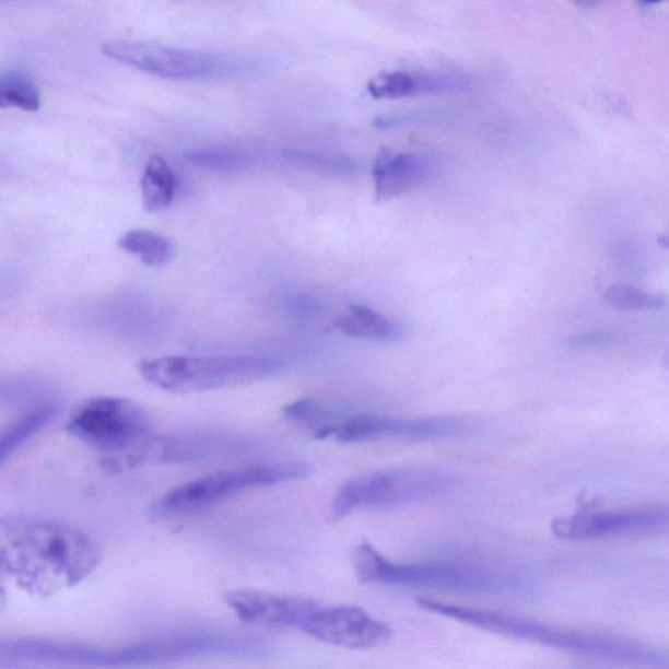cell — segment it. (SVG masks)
Wrapping results in <instances>:
<instances>
[{"instance_id":"6da1fadb","label":"cell","mask_w":669,"mask_h":669,"mask_svg":"<svg viewBox=\"0 0 669 669\" xmlns=\"http://www.w3.org/2000/svg\"><path fill=\"white\" fill-rule=\"evenodd\" d=\"M102 550L78 527L35 517L0 518V591L7 582L35 597H51L90 577Z\"/></svg>"},{"instance_id":"7a4b0ae2","label":"cell","mask_w":669,"mask_h":669,"mask_svg":"<svg viewBox=\"0 0 669 669\" xmlns=\"http://www.w3.org/2000/svg\"><path fill=\"white\" fill-rule=\"evenodd\" d=\"M416 606L426 612L478 627L480 631L585 657L624 661L635 666H668L667 654L658 648L618 635L571 631L517 615L478 610L430 598H419Z\"/></svg>"},{"instance_id":"5b68a950","label":"cell","mask_w":669,"mask_h":669,"mask_svg":"<svg viewBox=\"0 0 669 669\" xmlns=\"http://www.w3.org/2000/svg\"><path fill=\"white\" fill-rule=\"evenodd\" d=\"M354 574L364 585L433 588L459 594L502 595L513 584L504 575L465 565L400 564L361 541L352 551Z\"/></svg>"},{"instance_id":"e0dca14e","label":"cell","mask_w":669,"mask_h":669,"mask_svg":"<svg viewBox=\"0 0 669 669\" xmlns=\"http://www.w3.org/2000/svg\"><path fill=\"white\" fill-rule=\"evenodd\" d=\"M334 327L347 337L372 341H398L406 337V327L371 307L353 305L337 319Z\"/></svg>"},{"instance_id":"44dd1931","label":"cell","mask_w":669,"mask_h":669,"mask_svg":"<svg viewBox=\"0 0 669 669\" xmlns=\"http://www.w3.org/2000/svg\"><path fill=\"white\" fill-rule=\"evenodd\" d=\"M42 92L28 75L20 71L0 73V109L32 113L42 108Z\"/></svg>"},{"instance_id":"8992f818","label":"cell","mask_w":669,"mask_h":669,"mask_svg":"<svg viewBox=\"0 0 669 669\" xmlns=\"http://www.w3.org/2000/svg\"><path fill=\"white\" fill-rule=\"evenodd\" d=\"M283 369L281 361L260 356H166L139 364L146 383L172 394L233 389L269 379Z\"/></svg>"},{"instance_id":"3957f363","label":"cell","mask_w":669,"mask_h":669,"mask_svg":"<svg viewBox=\"0 0 669 669\" xmlns=\"http://www.w3.org/2000/svg\"><path fill=\"white\" fill-rule=\"evenodd\" d=\"M224 600L246 624L292 629L326 645L350 647L360 633V614L354 606L325 605L296 595L249 588L226 592Z\"/></svg>"},{"instance_id":"7402d4cb","label":"cell","mask_w":669,"mask_h":669,"mask_svg":"<svg viewBox=\"0 0 669 669\" xmlns=\"http://www.w3.org/2000/svg\"><path fill=\"white\" fill-rule=\"evenodd\" d=\"M184 157L192 165L215 172L243 171L251 164L249 153L233 149H218V146L187 151Z\"/></svg>"},{"instance_id":"ac0fdd59","label":"cell","mask_w":669,"mask_h":669,"mask_svg":"<svg viewBox=\"0 0 669 669\" xmlns=\"http://www.w3.org/2000/svg\"><path fill=\"white\" fill-rule=\"evenodd\" d=\"M58 408L44 404L23 414L11 423L0 425V466L56 418Z\"/></svg>"},{"instance_id":"d6986e66","label":"cell","mask_w":669,"mask_h":669,"mask_svg":"<svg viewBox=\"0 0 669 669\" xmlns=\"http://www.w3.org/2000/svg\"><path fill=\"white\" fill-rule=\"evenodd\" d=\"M140 187L145 211H164L176 197L177 177L163 157L152 156L145 164Z\"/></svg>"},{"instance_id":"9c48e42d","label":"cell","mask_w":669,"mask_h":669,"mask_svg":"<svg viewBox=\"0 0 669 669\" xmlns=\"http://www.w3.org/2000/svg\"><path fill=\"white\" fill-rule=\"evenodd\" d=\"M66 431L98 451L126 457L152 436V421L136 401L96 397L86 399L72 411Z\"/></svg>"},{"instance_id":"d4e9b609","label":"cell","mask_w":669,"mask_h":669,"mask_svg":"<svg viewBox=\"0 0 669 669\" xmlns=\"http://www.w3.org/2000/svg\"><path fill=\"white\" fill-rule=\"evenodd\" d=\"M620 341V333L613 331H594L578 334L568 340L574 350H595V348L610 347Z\"/></svg>"},{"instance_id":"484cf974","label":"cell","mask_w":669,"mask_h":669,"mask_svg":"<svg viewBox=\"0 0 669 669\" xmlns=\"http://www.w3.org/2000/svg\"><path fill=\"white\" fill-rule=\"evenodd\" d=\"M575 2H578L579 4L585 7H590L600 2V0H575Z\"/></svg>"},{"instance_id":"cb8c5ba5","label":"cell","mask_w":669,"mask_h":669,"mask_svg":"<svg viewBox=\"0 0 669 669\" xmlns=\"http://www.w3.org/2000/svg\"><path fill=\"white\" fill-rule=\"evenodd\" d=\"M285 157L290 160V162L312 166L314 169L319 171L352 173L354 169H356V166H354L351 160L339 156L324 155V153L286 151Z\"/></svg>"},{"instance_id":"83f0119b","label":"cell","mask_w":669,"mask_h":669,"mask_svg":"<svg viewBox=\"0 0 669 669\" xmlns=\"http://www.w3.org/2000/svg\"><path fill=\"white\" fill-rule=\"evenodd\" d=\"M3 2H11V0H0V3H3Z\"/></svg>"},{"instance_id":"7c38bea8","label":"cell","mask_w":669,"mask_h":669,"mask_svg":"<svg viewBox=\"0 0 669 669\" xmlns=\"http://www.w3.org/2000/svg\"><path fill=\"white\" fill-rule=\"evenodd\" d=\"M263 451L259 439L231 433H183L152 436L126 455L130 467L143 463L186 465L249 457Z\"/></svg>"},{"instance_id":"4316f807","label":"cell","mask_w":669,"mask_h":669,"mask_svg":"<svg viewBox=\"0 0 669 669\" xmlns=\"http://www.w3.org/2000/svg\"><path fill=\"white\" fill-rule=\"evenodd\" d=\"M641 2H644L646 4H658L665 2V0H641Z\"/></svg>"},{"instance_id":"ba28073f","label":"cell","mask_w":669,"mask_h":669,"mask_svg":"<svg viewBox=\"0 0 669 669\" xmlns=\"http://www.w3.org/2000/svg\"><path fill=\"white\" fill-rule=\"evenodd\" d=\"M454 486L451 474L427 468H391L367 472L340 486L332 500V518L341 520L367 508L418 504L443 496Z\"/></svg>"},{"instance_id":"4fadbf2b","label":"cell","mask_w":669,"mask_h":669,"mask_svg":"<svg viewBox=\"0 0 669 669\" xmlns=\"http://www.w3.org/2000/svg\"><path fill=\"white\" fill-rule=\"evenodd\" d=\"M666 506L619 508V510H584L552 520L554 537L567 541L595 540L621 535L667 531Z\"/></svg>"},{"instance_id":"30bf717a","label":"cell","mask_w":669,"mask_h":669,"mask_svg":"<svg viewBox=\"0 0 669 669\" xmlns=\"http://www.w3.org/2000/svg\"><path fill=\"white\" fill-rule=\"evenodd\" d=\"M269 644L254 635L222 631H187L157 635L133 644L114 647V667L165 664L209 655L259 658Z\"/></svg>"},{"instance_id":"8fae6325","label":"cell","mask_w":669,"mask_h":669,"mask_svg":"<svg viewBox=\"0 0 669 669\" xmlns=\"http://www.w3.org/2000/svg\"><path fill=\"white\" fill-rule=\"evenodd\" d=\"M470 430L465 421L454 419H404L378 413H339L331 423L313 434L317 439L341 444L371 443L379 439L431 441L457 437Z\"/></svg>"},{"instance_id":"603a6c76","label":"cell","mask_w":669,"mask_h":669,"mask_svg":"<svg viewBox=\"0 0 669 669\" xmlns=\"http://www.w3.org/2000/svg\"><path fill=\"white\" fill-rule=\"evenodd\" d=\"M605 300L615 309L631 312L661 309L666 305V300L658 294L647 293L624 284L608 287Z\"/></svg>"},{"instance_id":"5bb4252c","label":"cell","mask_w":669,"mask_h":669,"mask_svg":"<svg viewBox=\"0 0 669 669\" xmlns=\"http://www.w3.org/2000/svg\"><path fill=\"white\" fill-rule=\"evenodd\" d=\"M0 665L110 667L111 648L49 638H0Z\"/></svg>"},{"instance_id":"ffe728a7","label":"cell","mask_w":669,"mask_h":669,"mask_svg":"<svg viewBox=\"0 0 669 669\" xmlns=\"http://www.w3.org/2000/svg\"><path fill=\"white\" fill-rule=\"evenodd\" d=\"M120 249L137 256L150 267L169 265L176 256L173 240L156 232L133 230L124 234L118 243Z\"/></svg>"},{"instance_id":"9a60e30c","label":"cell","mask_w":669,"mask_h":669,"mask_svg":"<svg viewBox=\"0 0 669 669\" xmlns=\"http://www.w3.org/2000/svg\"><path fill=\"white\" fill-rule=\"evenodd\" d=\"M479 82L480 79L470 72L395 70L372 78L367 92L377 99H401L466 92Z\"/></svg>"},{"instance_id":"52a82bcc","label":"cell","mask_w":669,"mask_h":669,"mask_svg":"<svg viewBox=\"0 0 669 669\" xmlns=\"http://www.w3.org/2000/svg\"><path fill=\"white\" fill-rule=\"evenodd\" d=\"M102 51L104 56L150 75L179 82H224L249 75L260 64L258 60L245 56L140 42L106 43Z\"/></svg>"},{"instance_id":"277c9868","label":"cell","mask_w":669,"mask_h":669,"mask_svg":"<svg viewBox=\"0 0 669 669\" xmlns=\"http://www.w3.org/2000/svg\"><path fill=\"white\" fill-rule=\"evenodd\" d=\"M312 473L303 461H258L226 468L174 488L150 507L152 519L167 520L206 510L237 494L304 480Z\"/></svg>"},{"instance_id":"2e32d148","label":"cell","mask_w":669,"mask_h":669,"mask_svg":"<svg viewBox=\"0 0 669 669\" xmlns=\"http://www.w3.org/2000/svg\"><path fill=\"white\" fill-rule=\"evenodd\" d=\"M433 164L421 153H397L380 150L373 164L376 199L385 202L403 196L431 177Z\"/></svg>"}]
</instances>
